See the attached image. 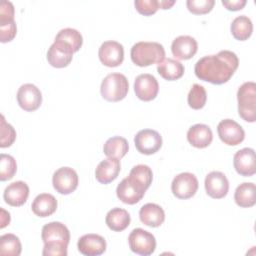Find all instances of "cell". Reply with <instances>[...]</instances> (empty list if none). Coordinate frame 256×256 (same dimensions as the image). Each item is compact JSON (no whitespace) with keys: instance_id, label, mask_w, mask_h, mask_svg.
Returning a JSON list of instances; mask_svg holds the SVG:
<instances>
[{"instance_id":"1","label":"cell","mask_w":256,"mask_h":256,"mask_svg":"<svg viewBox=\"0 0 256 256\" xmlns=\"http://www.w3.org/2000/svg\"><path fill=\"white\" fill-rule=\"evenodd\" d=\"M239 65L237 55L229 50H222L215 55L200 58L194 67L197 78L215 85H221L230 80Z\"/></svg>"},{"instance_id":"2","label":"cell","mask_w":256,"mask_h":256,"mask_svg":"<svg viewBox=\"0 0 256 256\" xmlns=\"http://www.w3.org/2000/svg\"><path fill=\"white\" fill-rule=\"evenodd\" d=\"M130 56L135 65L147 67L162 62L165 59V49L158 42L140 41L132 46Z\"/></svg>"},{"instance_id":"3","label":"cell","mask_w":256,"mask_h":256,"mask_svg":"<svg viewBox=\"0 0 256 256\" xmlns=\"http://www.w3.org/2000/svg\"><path fill=\"white\" fill-rule=\"evenodd\" d=\"M238 113L247 122L256 121V84L252 81L243 83L237 91Z\"/></svg>"},{"instance_id":"4","label":"cell","mask_w":256,"mask_h":256,"mask_svg":"<svg viewBox=\"0 0 256 256\" xmlns=\"http://www.w3.org/2000/svg\"><path fill=\"white\" fill-rule=\"evenodd\" d=\"M129 90V83L125 75L121 73L108 74L101 82V96L109 102L123 100Z\"/></svg>"},{"instance_id":"5","label":"cell","mask_w":256,"mask_h":256,"mask_svg":"<svg viewBox=\"0 0 256 256\" xmlns=\"http://www.w3.org/2000/svg\"><path fill=\"white\" fill-rule=\"evenodd\" d=\"M128 243L132 252L142 256H149L156 249L154 235L142 228H135L130 232Z\"/></svg>"},{"instance_id":"6","label":"cell","mask_w":256,"mask_h":256,"mask_svg":"<svg viewBox=\"0 0 256 256\" xmlns=\"http://www.w3.org/2000/svg\"><path fill=\"white\" fill-rule=\"evenodd\" d=\"M198 179L190 172H183L176 175L171 183V190L175 197L179 199H189L198 190Z\"/></svg>"},{"instance_id":"7","label":"cell","mask_w":256,"mask_h":256,"mask_svg":"<svg viewBox=\"0 0 256 256\" xmlns=\"http://www.w3.org/2000/svg\"><path fill=\"white\" fill-rule=\"evenodd\" d=\"M77 172L71 167H61L56 170L52 177L54 189L62 195H68L78 187Z\"/></svg>"},{"instance_id":"8","label":"cell","mask_w":256,"mask_h":256,"mask_svg":"<svg viewBox=\"0 0 256 256\" xmlns=\"http://www.w3.org/2000/svg\"><path fill=\"white\" fill-rule=\"evenodd\" d=\"M134 143L138 152L152 155L162 147V137L156 130L143 129L135 135Z\"/></svg>"},{"instance_id":"9","label":"cell","mask_w":256,"mask_h":256,"mask_svg":"<svg viewBox=\"0 0 256 256\" xmlns=\"http://www.w3.org/2000/svg\"><path fill=\"white\" fill-rule=\"evenodd\" d=\"M220 140L228 146H236L243 142L245 131L240 124L232 119L221 120L217 126Z\"/></svg>"},{"instance_id":"10","label":"cell","mask_w":256,"mask_h":256,"mask_svg":"<svg viewBox=\"0 0 256 256\" xmlns=\"http://www.w3.org/2000/svg\"><path fill=\"white\" fill-rule=\"evenodd\" d=\"M16 97L19 106L28 112L37 110L42 103V93L40 89L32 83L21 85L17 91Z\"/></svg>"},{"instance_id":"11","label":"cell","mask_w":256,"mask_h":256,"mask_svg":"<svg viewBox=\"0 0 256 256\" xmlns=\"http://www.w3.org/2000/svg\"><path fill=\"white\" fill-rule=\"evenodd\" d=\"M145 192L146 189L132 180L129 176L124 178L116 188L118 199L129 205L138 203L144 197Z\"/></svg>"},{"instance_id":"12","label":"cell","mask_w":256,"mask_h":256,"mask_svg":"<svg viewBox=\"0 0 256 256\" xmlns=\"http://www.w3.org/2000/svg\"><path fill=\"white\" fill-rule=\"evenodd\" d=\"M41 237L44 244H60L68 246L70 242L69 229L61 222L53 221L42 228Z\"/></svg>"},{"instance_id":"13","label":"cell","mask_w":256,"mask_h":256,"mask_svg":"<svg viewBox=\"0 0 256 256\" xmlns=\"http://www.w3.org/2000/svg\"><path fill=\"white\" fill-rule=\"evenodd\" d=\"M98 56L101 63L107 67H117L124 60V48L117 41L109 40L101 44Z\"/></svg>"},{"instance_id":"14","label":"cell","mask_w":256,"mask_h":256,"mask_svg":"<svg viewBox=\"0 0 256 256\" xmlns=\"http://www.w3.org/2000/svg\"><path fill=\"white\" fill-rule=\"evenodd\" d=\"M73 49L62 41H54L47 51V61L55 68L67 67L73 58Z\"/></svg>"},{"instance_id":"15","label":"cell","mask_w":256,"mask_h":256,"mask_svg":"<svg viewBox=\"0 0 256 256\" xmlns=\"http://www.w3.org/2000/svg\"><path fill=\"white\" fill-rule=\"evenodd\" d=\"M159 91V84L156 78L148 73L140 74L134 81V92L142 101H151L156 98Z\"/></svg>"},{"instance_id":"16","label":"cell","mask_w":256,"mask_h":256,"mask_svg":"<svg viewBox=\"0 0 256 256\" xmlns=\"http://www.w3.org/2000/svg\"><path fill=\"white\" fill-rule=\"evenodd\" d=\"M204 186L206 193L214 199L224 198L229 191V181L220 171H212L207 174Z\"/></svg>"},{"instance_id":"17","label":"cell","mask_w":256,"mask_h":256,"mask_svg":"<svg viewBox=\"0 0 256 256\" xmlns=\"http://www.w3.org/2000/svg\"><path fill=\"white\" fill-rule=\"evenodd\" d=\"M233 165L238 174L250 177L256 173L255 151L252 148H243L237 151L233 157Z\"/></svg>"},{"instance_id":"18","label":"cell","mask_w":256,"mask_h":256,"mask_svg":"<svg viewBox=\"0 0 256 256\" xmlns=\"http://www.w3.org/2000/svg\"><path fill=\"white\" fill-rule=\"evenodd\" d=\"M106 241L98 234H85L77 242L78 251L85 256H99L106 251Z\"/></svg>"},{"instance_id":"19","label":"cell","mask_w":256,"mask_h":256,"mask_svg":"<svg viewBox=\"0 0 256 256\" xmlns=\"http://www.w3.org/2000/svg\"><path fill=\"white\" fill-rule=\"evenodd\" d=\"M198 49V44L195 38L188 35L176 37L171 45L173 56L179 60H188L192 58Z\"/></svg>"},{"instance_id":"20","label":"cell","mask_w":256,"mask_h":256,"mask_svg":"<svg viewBox=\"0 0 256 256\" xmlns=\"http://www.w3.org/2000/svg\"><path fill=\"white\" fill-rule=\"evenodd\" d=\"M29 196V187L23 181H15L9 184L3 193V198L7 204L13 207L22 206Z\"/></svg>"},{"instance_id":"21","label":"cell","mask_w":256,"mask_h":256,"mask_svg":"<svg viewBox=\"0 0 256 256\" xmlns=\"http://www.w3.org/2000/svg\"><path fill=\"white\" fill-rule=\"evenodd\" d=\"M120 169V160L117 158L108 157L97 165L95 170V178L101 184H109L118 177Z\"/></svg>"},{"instance_id":"22","label":"cell","mask_w":256,"mask_h":256,"mask_svg":"<svg viewBox=\"0 0 256 256\" xmlns=\"http://www.w3.org/2000/svg\"><path fill=\"white\" fill-rule=\"evenodd\" d=\"M187 140L195 148H206L213 140V133L208 125L198 123L188 129Z\"/></svg>"},{"instance_id":"23","label":"cell","mask_w":256,"mask_h":256,"mask_svg":"<svg viewBox=\"0 0 256 256\" xmlns=\"http://www.w3.org/2000/svg\"><path fill=\"white\" fill-rule=\"evenodd\" d=\"M140 221L149 227H159L165 220V212L163 208L155 203L144 204L139 210Z\"/></svg>"},{"instance_id":"24","label":"cell","mask_w":256,"mask_h":256,"mask_svg":"<svg viewBox=\"0 0 256 256\" xmlns=\"http://www.w3.org/2000/svg\"><path fill=\"white\" fill-rule=\"evenodd\" d=\"M56 198L49 193H41L35 197L32 202L31 209L38 217H48L52 215L57 209Z\"/></svg>"},{"instance_id":"25","label":"cell","mask_w":256,"mask_h":256,"mask_svg":"<svg viewBox=\"0 0 256 256\" xmlns=\"http://www.w3.org/2000/svg\"><path fill=\"white\" fill-rule=\"evenodd\" d=\"M131 218L129 213L122 208L115 207L109 210L105 217V223L109 229L115 232L125 230L130 224Z\"/></svg>"},{"instance_id":"26","label":"cell","mask_w":256,"mask_h":256,"mask_svg":"<svg viewBox=\"0 0 256 256\" xmlns=\"http://www.w3.org/2000/svg\"><path fill=\"white\" fill-rule=\"evenodd\" d=\"M183 64L172 58H166L157 65L158 74L165 80L174 81L180 79L184 74Z\"/></svg>"},{"instance_id":"27","label":"cell","mask_w":256,"mask_h":256,"mask_svg":"<svg viewBox=\"0 0 256 256\" xmlns=\"http://www.w3.org/2000/svg\"><path fill=\"white\" fill-rule=\"evenodd\" d=\"M236 204L242 208H249L256 203V186L252 182H244L240 184L234 193Z\"/></svg>"},{"instance_id":"28","label":"cell","mask_w":256,"mask_h":256,"mask_svg":"<svg viewBox=\"0 0 256 256\" xmlns=\"http://www.w3.org/2000/svg\"><path fill=\"white\" fill-rule=\"evenodd\" d=\"M128 149L129 145L127 140L121 136H114L109 138L103 146V152L107 157L117 159L123 158L127 154Z\"/></svg>"},{"instance_id":"29","label":"cell","mask_w":256,"mask_h":256,"mask_svg":"<svg viewBox=\"0 0 256 256\" xmlns=\"http://www.w3.org/2000/svg\"><path fill=\"white\" fill-rule=\"evenodd\" d=\"M230 30L235 39L239 41H245L252 35L253 24L248 16L240 15L232 21Z\"/></svg>"},{"instance_id":"30","label":"cell","mask_w":256,"mask_h":256,"mask_svg":"<svg viewBox=\"0 0 256 256\" xmlns=\"http://www.w3.org/2000/svg\"><path fill=\"white\" fill-rule=\"evenodd\" d=\"M22 251V245L19 238L11 233L0 237V255L19 256Z\"/></svg>"},{"instance_id":"31","label":"cell","mask_w":256,"mask_h":256,"mask_svg":"<svg viewBox=\"0 0 256 256\" xmlns=\"http://www.w3.org/2000/svg\"><path fill=\"white\" fill-rule=\"evenodd\" d=\"M56 41H62L66 44H68L75 52L79 51V49L82 47L83 44V37L81 35V33L73 28H64L61 29L56 37H55Z\"/></svg>"},{"instance_id":"32","label":"cell","mask_w":256,"mask_h":256,"mask_svg":"<svg viewBox=\"0 0 256 256\" xmlns=\"http://www.w3.org/2000/svg\"><path fill=\"white\" fill-rule=\"evenodd\" d=\"M129 177L147 190L152 183L153 173L148 165L138 164L131 169Z\"/></svg>"},{"instance_id":"33","label":"cell","mask_w":256,"mask_h":256,"mask_svg":"<svg viewBox=\"0 0 256 256\" xmlns=\"http://www.w3.org/2000/svg\"><path fill=\"white\" fill-rule=\"evenodd\" d=\"M207 101V93L205 88L200 85V84H193L191 87L188 97H187V102L188 105L195 110L202 109Z\"/></svg>"},{"instance_id":"34","label":"cell","mask_w":256,"mask_h":256,"mask_svg":"<svg viewBox=\"0 0 256 256\" xmlns=\"http://www.w3.org/2000/svg\"><path fill=\"white\" fill-rule=\"evenodd\" d=\"M17 171L16 160L8 154L1 153L0 155V180L6 181L14 177Z\"/></svg>"},{"instance_id":"35","label":"cell","mask_w":256,"mask_h":256,"mask_svg":"<svg viewBox=\"0 0 256 256\" xmlns=\"http://www.w3.org/2000/svg\"><path fill=\"white\" fill-rule=\"evenodd\" d=\"M0 147L6 148L13 144L16 139V131L12 125L6 122L3 115H1L0 120Z\"/></svg>"},{"instance_id":"36","label":"cell","mask_w":256,"mask_h":256,"mask_svg":"<svg viewBox=\"0 0 256 256\" xmlns=\"http://www.w3.org/2000/svg\"><path fill=\"white\" fill-rule=\"evenodd\" d=\"M214 0H187L186 6L188 10L195 15L209 13L214 7Z\"/></svg>"},{"instance_id":"37","label":"cell","mask_w":256,"mask_h":256,"mask_svg":"<svg viewBox=\"0 0 256 256\" xmlns=\"http://www.w3.org/2000/svg\"><path fill=\"white\" fill-rule=\"evenodd\" d=\"M134 5L136 10L144 16L153 15L160 9L159 0H135Z\"/></svg>"},{"instance_id":"38","label":"cell","mask_w":256,"mask_h":256,"mask_svg":"<svg viewBox=\"0 0 256 256\" xmlns=\"http://www.w3.org/2000/svg\"><path fill=\"white\" fill-rule=\"evenodd\" d=\"M14 6L12 2L3 0L0 3V25L14 21Z\"/></svg>"},{"instance_id":"39","label":"cell","mask_w":256,"mask_h":256,"mask_svg":"<svg viewBox=\"0 0 256 256\" xmlns=\"http://www.w3.org/2000/svg\"><path fill=\"white\" fill-rule=\"evenodd\" d=\"M17 33V27L15 21L0 25V41L2 43L10 42L14 39Z\"/></svg>"},{"instance_id":"40","label":"cell","mask_w":256,"mask_h":256,"mask_svg":"<svg viewBox=\"0 0 256 256\" xmlns=\"http://www.w3.org/2000/svg\"><path fill=\"white\" fill-rule=\"evenodd\" d=\"M67 247L59 244H44L42 254L44 256H66L68 254Z\"/></svg>"},{"instance_id":"41","label":"cell","mask_w":256,"mask_h":256,"mask_svg":"<svg viewBox=\"0 0 256 256\" xmlns=\"http://www.w3.org/2000/svg\"><path fill=\"white\" fill-rule=\"evenodd\" d=\"M246 3H247L246 0H230V1L222 0V5L229 11H239L244 8Z\"/></svg>"},{"instance_id":"42","label":"cell","mask_w":256,"mask_h":256,"mask_svg":"<svg viewBox=\"0 0 256 256\" xmlns=\"http://www.w3.org/2000/svg\"><path fill=\"white\" fill-rule=\"evenodd\" d=\"M9 223H10V214H9V212H7L3 208H1V225H0V228L3 229Z\"/></svg>"},{"instance_id":"43","label":"cell","mask_w":256,"mask_h":256,"mask_svg":"<svg viewBox=\"0 0 256 256\" xmlns=\"http://www.w3.org/2000/svg\"><path fill=\"white\" fill-rule=\"evenodd\" d=\"M176 1L174 0H159L160 9H170Z\"/></svg>"}]
</instances>
